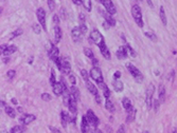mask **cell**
<instances>
[{
    "mask_svg": "<svg viewBox=\"0 0 177 133\" xmlns=\"http://www.w3.org/2000/svg\"><path fill=\"white\" fill-rule=\"evenodd\" d=\"M125 130H126L125 125H121V126L119 127V129H118L117 132H116V133H125Z\"/></svg>",
    "mask_w": 177,
    "mask_h": 133,
    "instance_id": "47",
    "label": "cell"
},
{
    "mask_svg": "<svg viewBox=\"0 0 177 133\" xmlns=\"http://www.w3.org/2000/svg\"><path fill=\"white\" fill-rule=\"evenodd\" d=\"M86 87H87V89H88V91L90 92V93L92 94V95H98L99 94V92H98V88L96 87V85H93L91 81H87L86 82Z\"/></svg>",
    "mask_w": 177,
    "mask_h": 133,
    "instance_id": "20",
    "label": "cell"
},
{
    "mask_svg": "<svg viewBox=\"0 0 177 133\" xmlns=\"http://www.w3.org/2000/svg\"><path fill=\"white\" fill-rule=\"evenodd\" d=\"M155 92V87L153 84H150L148 89H146V96H145V102L148 107H152V102H153V95H154Z\"/></svg>",
    "mask_w": 177,
    "mask_h": 133,
    "instance_id": "7",
    "label": "cell"
},
{
    "mask_svg": "<svg viewBox=\"0 0 177 133\" xmlns=\"http://www.w3.org/2000/svg\"><path fill=\"white\" fill-rule=\"evenodd\" d=\"M103 17H104V20H105L106 22L108 23L110 26H116V20H114V17H112V14H109L107 12H104V13H103Z\"/></svg>",
    "mask_w": 177,
    "mask_h": 133,
    "instance_id": "17",
    "label": "cell"
},
{
    "mask_svg": "<svg viewBox=\"0 0 177 133\" xmlns=\"http://www.w3.org/2000/svg\"><path fill=\"white\" fill-rule=\"evenodd\" d=\"M87 118H88L89 123H90V125L91 126H93L94 128L98 127V125H99V119H98V117L96 116V114L92 112L91 110H88L87 111Z\"/></svg>",
    "mask_w": 177,
    "mask_h": 133,
    "instance_id": "9",
    "label": "cell"
},
{
    "mask_svg": "<svg viewBox=\"0 0 177 133\" xmlns=\"http://www.w3.org/2000/svg\"><path fill=\"white\" fill-rule=\"evenodd\" d=\"M77 100L74 98L73 96L70 97V102H69V105H68V108L70 112L73 114H77Z\"/></svg>",
    "mask_w": 177,
    "mask_h": 133,
    "instance_id": "19",
    "label": "cell"
},
{
    "mask_svg": "<svg viewBox=\"0 0 177 133\" xmlns=\"http://www.w3.org/2000/svg\"><path fill=\"white\" fill-rule=\"evenodd\" d=\"M126 68H127V70L129 71V73L131 74V76L134 77L135 80H136L138 84L142 82L143 75H142V73L139 71V69H138L137 67H135L133 63H127V65H126Z\"/></svg>",
    "mask_w": 177,
    "mask_h": 133,
    "instance_id": "3",
    "label": "cell"
},
{
    "mask_svg": "<svg viewBox=\"0 0 177 133\" xmlns=\"http://www.w3.org/2000/svg\"><path fill=\"white\" fill-rule=\"evenodd\" d=\"M99 49H100L101 54H102L103 56H104V58H106V59H110L112 55H110V52H109L108 48H107V45H106L105 42L101 43V45H99Z\"/></svg>",
    "mask_w": 177,
    "mask_h": 133,
    "instance_id": "10",
    "label": "cell"
},
{
    "mask_svg": "<svg viewBox=\"0 0 177 133\" xmlns=\"http://www.w3.org/2000/svg\"><path fill=\"white\" fill-rule=\"evenodd\" d=\"M146 2H148V4H149L151 8H153V6H154V4H153V1H152V0H146Z\"/></svg>",
    "mask_w": 177,
    "mask_h": 133,
    "instance_id": "56",
    "label": "cell"
},
{
    "mask_svg": "<svg viewBox=\"0 0 177 133\" xmlns=\"http://www.w3.org/2000/svg\"><path fill=\"white\" fill-rule=\"evenodd\" d=\"M58 54H60V51H58V48H57L56 45H52L51 49H50V51H49V56L51 58L53 61H54L56 58H58Z\"/></svg>",
    "mask_w": 177,
    "mask_h": 133,
    "instance_id": "15",
    "label": "cell"
},
{
    "mask_svg": "<svg viewBox=\"0 0 177 133\" xmlns=\"http://www.w3.org/2000/svg\"><path fill=\"white\" fill-rule=\"evenodd\" d=\"M9 60H10L9 57H4V58H3V62H4V63H8V62H9Z\"/></svg>",
    "mask_w": 177,
    "mask_h": 133,
    "instance_id": "58",
    "label": "cell"
},
{
    "mask_svg": "<svg viewBox=\"0 0 177 133\" xmlns=\"http://www.w3.org/2000/svg\"><path fill=\"white\" fill-rule=\"evenodd\" d=\"M94 98H96V102H98V104H101V97H100V95L98 94V95H96L94 96Z\"/></svg>",
    "mask_w": 177,
    "mask_h": 133,
    "instance_id": "52",
    "label": "cell"
},
{
    "mask_svg": "<svg viewBox=\"0 0 177 133\" xmlns=\"http://www.w3.org/2000/svg\"><path fill=\"white\" fill-rule=\"evenodd\" d=\"M125 48L126 50H127V53H129V56H133V57H136L137 56V53L135 52V50L131 47V45H129V43H126L125 45Z\"/></svg>",
    "mask_w": 177,
    "mask_h": 133,
    "instance_id": "31",
    "label": "cell"
},
{
    "mask_svg": "<svg viewBox=\"0 0 177 133\" xmlns=\"http://www.w3.org/2000/svg\"><path fill=\"white\" fill-rule=\"evenodd\" d=\"M89 41H90L91 43L97 45L98 47H99L102 42H105L103 35L101 34L100 31L97 30V29H93V30L91 31V33H90V35H89Z\"/></svg>",
    "mask_w": 177,
    "mask_h": 133,
    "instance_id": "2",
    "label": "cell"
},
{
    "mask_svg": "<svg viewBox=\"0 0 177 133\" xmlns=\"http://www.w3.org/2000/svg\"><path fill=\"white\" fill-rule=\"evenodd\" d=\"M121 76V72L120 71H116L114 74V79H119Z\"/></svg>",
    "mask_w": 177,
    "mask_h": 133,
    "instance_id": "50",
    "label": "cell"
},
{
    "mask_svg": "<svg viewBox=\"0 0 177 133\" xmlns=\"http://www.w3.org/2000/svg\"><path fill=\"white\" fill-rule=\"evenodd\" d=\"M40 24H36V23H34L33 26H32V30H33V32L34 33H36V34H40Z\"/></svg>",
    "mask_w": 177,
    "mask_h": 133,
    "instance_id": "40",
    "label": "cell"
},
{
    "mask_svg": "<svg viewBox=\"0 0 177 133\" xmlns=\"http://www.w3.org/2000/svg\"><path fill=\"white\" fill-rule=\"evenodd\" d=\"M131 15L134 18L135 22L137 23L139 28H143V20H142V12L138 4H134L131 6Z\"/></svg>",
    "mask_w": 177,
    "mask_h": 133,
    "instance_id": "1",
    "label": "cell"
},
{
    "mask_svg": "<svg viewBox=\"0 0 177 133\" xmlns=\"http://www.w3.org/2000/svg\"><path fill=\"white\" fill-rule=\"evenodd\" d=\"M97 1H100V0H97Z\"/></svg>",
    "mask_w": 177,
    "mask_h": 133,
    "instance_id": "64",
    "label": "cell"
},
{
    "mask_svg": "<svg viewBox=\"0 0 177 133\" xmlns=\"http://www.w3.org/2000/svg\"><path fill=\"white\" fill-rule=\"evenodd\" d=\"M122 105H123V107H124V109L126 110V112L129 111V110H131V109L134 108L133 107V104H131V99L127 98V97H124V98H123Z\"/></svg>",
    "mask_w": 177,
    "mask_h": 133,
    "instance_id": "23",
    "label": "cell"
},
{
    "mask_svg": "<svg viewBox=\"0 0 177 133\" xmlns=\"http://www.w3.org/2000/svg\"><path fill=\"white\" fill-rule=\"evenodd\" d=\"M172 133H176V129H175V128H174V129H173V131H172Z\"/></svg>",
    "mask_w": 177,
    "mask_h": 133,
    "instance_id": "61",
    "label": "cell"
},
{
    "mask_svg": "<svg viewBox=\"0 0 177 133\" xmlns=\"http://www.w3.org/2000/svg\"><path fill=\"white\" fill-rule=\"evenodd\" d=\"M70 94H71V96H73L77 99V102L80 100V91H79V89L75 86H72L71 88H70Z\"/></svg>",
    "mask_w": 177,
    "mask_h": 133,
    "instance_id": "25",
    "label": "cell"
},
{
    "mask_svg": "<svg viewBox=\"0 0 177 133\" xmlns=\"http://www.w3.org/2000/svg\"><path fill=\"white\" fill-rule=\"evenodd\" d=\"M62 39V30L58 26H54V43H58Z\"/></svg>",
    "mask_w": 177,
    "mask_h": 133,
    "instance_id": "21",
    "label": "cell"
},
{
    "mask_svg": "<svg viewBox=\"0 0 177 133\" xmlns=\"http://www.w3.org/2000/svg\"><path fill=\"white\" fill-rule=\"evenodd\" d=\"M22 29H17V30H15L13 33L11 34V36H10V39H14L15 37H17V36H20V35L22 34Z\"/></svg>",
    "mask_w": 177,
    "mask_h": 133,
    "instance_id": "34",
    "label": "cell"
},
{
    "mask_svg": "<svg viewBox=\"0 0 177 133\" xmlns=\"http://www.w3.org/2000/svg\"><path fill=\"white\" fill-rule=\"evenodd\" d=\"M138 1H142V0H138Z\"/></svg>",
    "mask_w": 177,
    "mask_h": 133,
    "instance_id": "62",
    "label": "cell"
},
{
    "mask_svg": "<svg viewBox=\"0 0 177 133\" xmlns=\"http://www.w3.org/2000/svg\"><path fill=\"white\" fill-rule=\"evenodd\" d=\"M81 75H82V77H83V79L85 80V82H87L89 80V76H90V74L87 72V70H85V69H82V70H81Z\"/></svg>",
    "mask_w": 177,
    "mask_h": 133,
    "instance_id": "35",
    "label": "cell"
},
{
    "mask_svg": "<svg viewBox=\"0 0 177 133\" xmlns=\"http://www.w3.org/2000/svg\"><path fill=\"white\" fill-rule=\"evenodd\" d=\"M60 17H62V19H65V18H66V12H65V9H64V8H60Z\"/></svg>",
    "mask_w": 177,
    "mask_h": 133,
    "instance_id": "48",
    "label": "cell"
},
{
    "mask_svg": "<svg viewBox=\"0 0 177 133\" xmlns=\"http://www.w3.org/2000/svg\"><path fill=\"white\" fill-rule=\"evenodd\" d=\"M35 119H36V116H35L34 114H26V115L20 117V122L27 126V125L31 124L32 122H34Z\"/></svg>",
    "mask_w": 177,
    "mask_h": 133,
    "instance_id": "11",
    "label": "cell"
},
{
    "mask_svg": "<svg viewBox=\"0 0 177 133\" xmlns=\"http://www.w3.org/2000/svg\"><path fill=\"white\" fill-rule=\"evenodd\" d=\"M40 97H41V99H43V100H45V102H50V100H51V98H52V96L49 93H43Z\"/></svg>",
    "mask_w": 177,
    "mask_h": 133,
    "instance_id": "39",
    "label": "cell"
},
{
    "mask_svg": "<svg viewBox=\"0 0 177 133\" xmlns=\"http://www.w3.org/2000/svg\"><path fill=\"white\" fill-rule=\"evenodd\" d=\"M136 113H137V110L133 108L131 110L127 111V118H126V123H131L136 117Z\"/></svg>",
    "mask_w": 177,
    "mask_h": 133,
    "instance_id": "24",
    "label": "cell"
},
{
    "mask_svg": "<svg viewBox=\"0 0 177 133\" xmlns=\"http://www.w3.org/2000/svg\"><path fill=\"white\" fill-rule=\"evenodd\" d=\"M116 55H117V57L119 59H125V58H127L129 53H127V50H126L125 45H124V47H120V48L118 49L117 52H116Z\"/></svg>",
    "mask_w": 177,
    "mask_h": 133,
    "instance_id": "12",
    "label": "cell"
},
{
    "mask_svg": "<svg viewBox=\"0 0 177 133\" xmlns=\"http://www.w3.org/2000/svg\"><path fill=\"white\" fill-rule=\"evenodd\" d=\"M144 35H145L148 38H150L151 40H153V41H156V40H157V37H156V35H155L154 33H152V32H145V33H144Z\"/></svg>",
    "mask_w": 177,
    "mask_h": 133,
    "instance_id": "38",
    "label": "cell"
},
{
    "mask_svg": "<svg viewBox=\"0 0 177 133\" xmlns=\"http://www.w3.org/2000/svg\"><path fill=\"white\" fill-rule=\"evenodd\" d=\"M50 84H51V86L53 87V86L56 84V79H55V72L53 69H51V76H50Z\"/></svg>",
    "mask_w": 177,
    "mask_h": 133,
    "instance_id": "37",
    "label": "cell"
},
{
    "mask_svg": "<svg viewBox=\"0 0 177 133\" xmlns=\"http://www.w3.org/2000/svg\"><path fill=\"white\" fill-rule=\"evenodd\" d=\"M112 86H114V89L116 92H121V91H123V88H124L123 87V82L119 79H114L112 81Z\"/></svg>",
    "mask_w": 177,
    "mask_h": 133,
    "instance_id": "22",
    "label": "cell"
},
{
    "mask_svg": "<svg viewBox=\"0 0 177 133\" xmlns=\"http://www.w3.org/2000/svg\"><path fill=\"white\" fill-rule=\"evenodd\" d=\"M17 111H18V112H22V108L18 107V108H17Z\"/></svg>",
    "mask_w": 177,
    "mask_h": 133,
    "instance_id": "60",
    "label": "cell"
},
{
    "mask_svg": "<svg viewBox=\"0 0 177 133\" xmlns=\"http://www.w3.org/2000/svg\"><path fill=\"white\" fill-rule=\"evenodd\" d=\"M100 2L103 4V6L105 8L106 12L109 13V14H112L114 16L116 13H117V10H116V6H114V2H112V0H100Z\"/></svg>",
    "mask_w": 177,
    "mask_h": 133,
    "instance_id": "6",
    "label": "cell"
},
{
    "mask_svg": "<svg viewBox=\"0 0 177 133\" xmlns=\"http://www.w3.org/2000/svg\"><path fill=\"white\" fill-rule=\"evenodd\" d=\"M52 88H53V93H54L56 96L63 95L64 88H63V86H62V82H56Z\"/></svg>",
    "mask_w": 177,
    "mask_h": 133,
    "instance_id": "18",
    "label": "cell"
},
{
    "mask_svg": "<svg viewBox=\"0 0 177 133\" xmlns=\"http://www.w3.org/2000/svg\"><path fill=\"white\" fill-rule=\"evenodd\" d=\"M159 15H160V19H161V22L163 23V26H166V23H168V20H166V11H164V9H163V6H160Z\"/></svg>",
    "mask_w": 177,
    "mask_h": 133,
    "instance_id": "26",
    "label": "cell"
},
{
    "mask_svg": "<svg viewBox=\"0 0 177 133\" xmlns=\"http://www.w3.org/2000/svg\"><path fill=\"white\" fill-rule=\"evenodd\" d=\"M89 74H90V77H91L92 79L96 80V82H98L99 85L102 84V82H104L102 72H101V70L99 69V67H93V68L90 70Z\"/></svg>",
    "mask_w": 177,
    "mask_h": 133,
    "instance_id": "4",
    "label": "cell"
},
{
    "mask_svg": "<svg viewBox=\"0 0 177 133\" xmlns=\"http://www.w3.org/2000/svg\"><path fill=\"white\" fill-rule=\"evenodd\" d=\"M79 19L82 21V23H84V21H85V19H86L85 14H84V13H80V14H79Z\"/></svg>",
    "mask_w": 177,
    "mask_h": 133,
    "instance_id": "49",
    "label": "cell"
},
{
    "mask_svg": "<svg viewBox=\"0 0 177 133\" xmlns=\"http://www.w3.org/2000/svg\"><path fill=\"white\" fill-rule=\"evenodd\" d=\"M92 65H93V67H98V65H99V61H98V59L93 58V59H92Z\"/></svg>",
    "mask_w": 177,
    "mask_h": 133,
    "instance_id": "54",
    "label": "cell"
},
{
    "mask_svg": "<svg viewBox=\"0 0 177 133\" xmlns=\"http://www.w3.org/2000/svg\"><path fill=\"white\" fill-rule=\"evenodd\" d=\"M72 2L74 3L75 6H81L82 4V0H72Z\"/></svg>",
    "mask_w": 177,
    "mask_h": 133,
    "instance_id": "51",
    "label": "cell"
},
{
    "mask_svg": "<svg viewBox=\"0 0 177 133\" xmlns=\"http://www.w3.org/2000/svg\"><path fill=\"white\" fill-rule=\"evenodd\" d=\"M12 102H13V104H17V100H16V98H12Z\"/></svg>",
    "mask_w": 177,
    "mask_h": 133,
    "instance_id": "59",
    "label": "cell"
},
{
    "mask_svg": "<svg viewBox=\"0 0 177 133\" xmlns=\"http://www.w3.org/2000/svg\"><path fill=\"white\" fill-rule=\"evenodd\" d=\"M50 130L52 131V133H62L60 130H57V129H55V128H52V127H50Z\"/></svg>",
    "mask_w": 177,
    "mask_h": 133,
    "instance_id": "53",
    "label": "cell"
},
{
    "mask_svg": "<svg viewBox=\"0 0 177 133\" xmlns=\"http://www.w3.org/2000/svg\"><path fill=\"white\" fill-rule=\"evenodd\" d=\"M15 74H16L15 70H9V71L6 72V77H8L9 79H12V78L15 76Z\"/></svg>",
    "mask_w": 177,
    "mask_h": 133,
    "instance_id": "45",
    "label": "cell"
},
{
    "mask_svg": "<svg viewBox=\"0 0 177 133\" xmlns=\"http://www.w3.org/2000/svg\"><path fill=\"white\" fill-rule=\"evenodd\" d=\"M90 123H89L88 118H87V115H84L82 117V123H81V130L83 133H87L88 132V127Z\"/></svg>",
    "mask_w": 177,
    "mask_h": 133,
    "instance_id": "16",
    "label": "cell"
},
{
    "mask_svg": "<svg viewBox=\"0 0 177 133\" xmlns=\"http://www.w3.org/2000/svg\"><path fill=\"white\" fill-rule=\"evenodd\" d=\"M79 28H80L81 32H82L83 34H86L87 31H88V28H87V26H86L85 23H81L80 26H79Z\"/></svg>",
    "mask_w": 177,
    "mask_h": 133,
    "instance_id": "44",
    "label": "cell"
},
{
    "mask_svg": "<svg viewBox=\"0 0 177 133\" xmlns=\"http://www.w3.org/2000/svg\"><path fill=\"white\" fill-rule=\"evenodd\" d=\"M68 122H71V117L68 114V112L66 111H62L60 112V123H62V126L64 128H66V124Z\"/></svg>",
    "mask_w": 177,
    "mask_h": 133,
    "instance_id": "14",
    "label": "cell"
},
{
    "mask_svg": "<svg viewBox=\"0 0 177 133\" xmlns=\"http://www.w3.org/2000/svg\"><path fill=\"white\" fill-rule=\"evenodd\" d=\"M100 87L102 88L103 90V94H104V97L105 98H108L109 95H110V91H109L108 87H107V85H106L105 82H102V84H100Z\"/></svg>",
    "mask_w": 177,
    "mask_h": 133,
    "instance_id": "27",
    "label": "cell"
},
{
    "mask_svg": "<svg viewBox=\"0 0 177 133\" xmlns=\"http://www.w3.org/2000/svg\"><path fill=\"white\" fill-rule=\"evenodd\" d=\"M144 133H149V132H144Z\"/></svg>",
    "mask_w": 177,
    "mask_h": 133,
    "instance_id": "63",
    "label": "cell"
},
{
    "mask_svg": "<svg viewBox=\"0 0 177 133\" xmlns=\"http://www.w3.org/2000/svg\"><path fill=\"white\" fill-rule=\"evenodd\" d=\"M55 6H56V3H55L54 0H48V6L50 11H53L55 9Z\"/></svg>",
    "mask_w": 177,
    "mask_h": 133,
    "instance_id": "43",
    "label": "cell"
},
{
    "mask_svg": "<svg viewBox=\"0 0 177 133\" xmlns=\"http://www.w3.org/2000/svg\"><path fill=\"white\" fill-rule=\"evenodd\" d=\"M159 106H160V100H159V99H153V107H154L155 112H156V111H158V109H159Z\"/></svg>",
    "mask_w": 177,
    "mask_h": 133,
    "instance_id": "41",
    "label": "cell"
},
{
    "mask_svg": "<svg viewBox=\"0 0 177 133\" xmlns=\"http://www.w3.org/2000/svg\"><path fill=\"white\" fill-rule=\"evenodd\" d=\"M84 54H85L86 56L88 57L89 59H93L94 58V55H93V53H92V51L90 50L89 48H84Z\"/></svg>",
    "mask_w": 177,
    "mask_h": 133,
    "instance_id": "33",
    "label": "cell"
},
{
    "mask_svg": "<svg viewBox=\"0 0 177 133\" xmlns=\"http://www.w3.org/2000/svg\"><path fill=\"white\" fill-rule=\"evenodd\" d=\"M6 113L8 114V115L11 117V118H14L15 116H16V112H15V110L13 109V108H11V107H6Z\"/></svg>",
    "mask_w": 177,
    "mask_h": 133,
    "instance_id": "29",
    "label": "cell"
},
{
    "mask_svg": "<svg viewBox=\"0 0 177 133\" xmlns=\"http://www.w3.org/2000/svg\"><path fill=\"white\" fill-rule=\"evenodd\" d=\"M105 108L109 112H114V106L112 105V102L109 100L108 98H106V102H105Z\"/></svg>",
    "mask_w": 177,
    "mask_h": 133,
    "instance_id": "30",
    "label": "cell"
},
{
    "mask_svg": "<svg viewBox=\"0 0 177 133\" xmlns=\"http://www.w3.org/2000/svg\"><path fill=\"white\" fill-rule=\"evenodd\" d=\"M23 130H25L23 126H15L11 130V133H22Z\"/></svg>",
    "mask_w": 177,
    "mask_h": 133,
    "instance_id": "36",
    "label": "cell"
},
{
    "mask_svg": "<svg viewBox=\"0 0 177 133\" xmlns=\"http://www.w3.org/2000/svg\"><path fill=\"white\" fill-rule=\"evenodd\" d=\"M17 51V47L14 45H6V48L3 50V51H1V54H3L4 56H10V55H12L13 53H15V52Z\"/></svg>",
    "mask_w": 177,
    "mask_h": 133,
    "instance_id": "13",
    "label": "cell"
},
{
    "mask_svg": "<svg viewBox=\"0 0 177 133\" xmlns=\"http://www.w3.org/2000/svg\"><path fill=\"white\" fill-rule=\"evenodd\" d=\"M69 81H70V84H71L72 86H75L77 79H75V76L73 74H69Z\"/></svg>",
    "mask_w": 177,
    "mask_h": 133,
    "instance_id": "46",
    "label": "cell"
},
{
    "mask_svg": "<svg viewBox=\"0 0 177 133\" xmlns=\"http://www.w3.org/2000/svg\"><path fill=\"white\" fill-rule=\"evenodd\" d=\"M36 16H37L38 22L41 26V28L45 30V32L47 31V26H46V12L43 8H38L36 11Z\"/></svg>",
    "mask_w": 177,
    "mask_h": 133,
    "instance_id": "5",
    "label": "cell"
},
{
    "mask_svg": "<svg viewBox=\"0 0 177 133\" xmlns=\"http://www.w3.org/2000/svg\"><path fill=\"white\" fill-rule=\"evenodd\" d=\"M82 4L85 8V10H87V12L91 11V1L90 0H82Z\"/></svg>",
    "mask_w": 177,
    "mask_h": 133,
    "instance_id": "32",
    "label": "cell"
},
{
    "mask_svg": "<svg viewBox=\"0 0 177 133\" xmlns=\"http://www.w3.org/2000/svg\"><path fill=\"white\" fill-rule=\"evenodd\" d=\"M103 26H104V28H105V29H108L110 26H109V24H108V23H107V22H106V21H104V22H103Z\"/></svg>",
    "mask_w": 177,
    "mask_h": 133,
    "instance_id": "57",
    "label": "cell"
},
{
    "mask_svg": "<svg viewBox=\"0 0 177 133\" xmlns=\"http://www.w3.org/2000/svg\"><path fill=\"white\" fill-rule=\"evenodd\" d=\"M92 133H103L100 129H98V128H94V130L92 131Z\"/></svg>",
    "mask_w": 177,
    "mask_h": 133,
    "instance_id": "55",
    "label": "cell"
},
{
    "mask_svg": "<svg viewBox=\"0 0 177 133\" xmlns=\"http://www.w3.org/2000/svg\"><path fill=\"white\" fill-rule=\"evenodd\" d=\"M83 33L81 32L80 28L79 26H75V28L72 29L71 31V37H72V40L74 41V42H79L82 40V37H83Z\"/></svg>",
    "mask_w": 177,
    "mask_h": 133,
    "instance_id": "8",
    "label": "cell"
},
{
    "mask_svg": "<svg viewBox=\"0 0 177 133\" xmlns=\"http://www.w3.org/2000/svg\"><path fill=\"white\" fill-rule=\"evenodd\" d=\"M164 98H166V88L163 85L159 86V100L160 102H164Z\"/></svg>",
    "mask_w": 177,
    "mask_h": 133,
    "instance_id": "28",
    "label": "cell"
},
{
    "mask_svg": "<svg viewBox=\"0 0 177 133\" xmlns=\"http://www.w3.org/2000/svg\"><path fill=\"white\" fill-rule=\"evenodd\" d=\"M52 21H53V23H54L55 26H58V24H60V16L57 14H54L53 15V17H52Z\"/></svg>",
    "mask_w": 177,
    "mask_h": 133,
    "instance_id": "42",
    "label": "cell"
}]
</instances>
